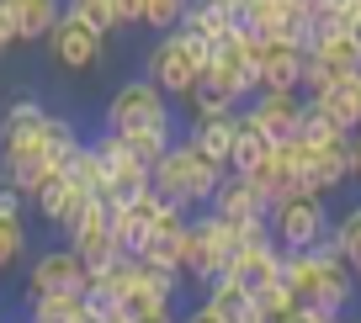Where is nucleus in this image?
Masks as SVG:
<instances>
[{"instance_id":"obj_1","label":"nucleus","mask_w":361,"mask_h":323,"mask_svg":"<svg viewBox=\"0 0 361 323\" xmlns=\"http://www.w3.org/2000/svg\"><path fill=\"white\" fill-rule=\"evenodd\" d=\"M282 281H287V291H293L298 308L329 312V318H345V312L356 308V297H361L356 270H350L329 244L282 249Z\"/></svg>"},{"instance_id":"obj_2","label":"nucleus","mask_w":361,"mask_h":323,"mask_svg":"<svg viewBox=\"0 0 361 323\" xmlns=\"http://www.w3.org/2000/svg\"><path fill=\"white\" fill-rule=\"evenodd\" d=\"M224 175H228L224 165L202 159L186 138H176V144L149 165V191H154L165 207H176V212H202L207 201H213V191H218Z\"/></svg>"},{"instance_id":"obj_3","label":"nucleus","mask_w":361,"mask_h":323,"mask_svg":"<svg viewBox=\"0 0 361 323\" xmlns=\"http://www.w3.org/2000/svg\"><path fill=\"white\" fill-rule=\"evenodd\" d=\"M234 249H239L234 223L213 217L207 207L192 212V223H186V265H180V276L192 281V286H207L213 276H224V270H228Z\"/></svg>"},{"instance_id":"obj_4","label":"nucleus","mask_w":361,"mask_h":323,"mask_svg":"<svg viewBox=\"0 0 361 323\" xmlns=\"http://www.w3.org/2000/svg\"><path fill=\"white\" fill-rule=\"evenodd\" d=\"M255 53H260V37L245 32V27H234L228 37H218L213 43V64L202 69V85H213L218 96H228L234 106H245L250 96H255Z\"/></svg>"},{"instance_id":"obj_5","label":"nucleus","mask_w":361,"mask_h":323,"mask_svg":"<svg viewBox=\"0 0 361 323\" xmlns=\"http://www.w3.org/2000/svg\"><path fill=\"white\" fill-rule=\"evenodd\" d=\"M102 127H106V133H133V127H176V101H170L159 85H149L144 75H138V80H123V85L106 96Z\"/></svg>"},{"instance_id":"obj_6","label":"nucleus","mask_w":361,"mask_h":323,"mask_svg":"<svg viewBox=\"0 0 361 323\" xmlns=\"http://www.w3.org/2000/svg\"><path fill=\"white\" fill-rule=\"evenodd\" d=\"M329 217H335L329 196H314V191L287 196V201H276V207L266 212L271 239H276L282 249H314V244H324V239H329Z\"/></svg>"},{"instance_id":"obj_7","label":"nucleus","mask_w":361,"mask_h":323,"mask_svg":"<svg viewBox=\"0 0 361 323\" xmlns=\"http://www.w3.org/2000/svg\"><path fill=\"white\" fill-rule=\"evenodd\" d=\"M64 244L80 255V265L85 270H106L123 249H117V239H112V201L106 196H90L85 207L75 212V223L64 228Z\"/></svg>"},{"instance_id":"obj_8","label":"nucleus","mask_w":361,"mask_h":323,"mask_svg":"<svg viewBox=\"0 0 361 323\" xmlns=\"http://www.w3.org/2000/svg\"><path fill=\"white\" fill-rule=\"evenodd\" d=\"M144 80L159 85L170 101H186L197 85H202V69H197V58L176 43V32H159L154 43L144 48Z\"/></svg>"},{"instance_id":"obj_9","label":"nucleus","mask_w":361,"mask_h":323,"mask_svg":"<svg viewBox=\"0 0 361 323\" xmlns=\"http://www.w3.org/2000/svg\"><path fill=\"white\" fill-rule=\"evenodd\" d=\"M239 122L266 144H287V138H298V122H303V96L298 90H255L239 106Z\"/></svg>"},{"instance_id":"obj_10","label":"nucleus","mask_w":361,"mask_h":323,"mask_svg":"<svg viewBox=\"0 0 361 323\" xmlns=\"http://www.w3.org/2000/svg\"><path fill=\"white\" fill-rule=\"evenodd\" d=\"M48 43V58H54L59 69H69V75H90V69L106 58V37L96 32V27H85L80 16H59L54 22V32L43 37Z\"/></svg>"},{"instance_id":"obj_11","label":"nucleus","mask_w":361,"mask_h":323,"mask_svg":"<svg viewBox=\"0 0 361 323\" xmlns=\"http://www.w3.org/2000/svg\"><path fill=\"white\" fill-rule=\"evenodd\" d=\"M85 281H90V270L80 265V255L69 244L37 249V255L27 260V291H22V297H37V291H69V297H80Z\"/></svg>"},{"instance_id":"obj_12","label":"nucleus","mask_w":361,"mask_h":323,"mask_svg":"<svg viewBox=\"0 0 361 323\" xmlns=\"http://www.w3.org/2000/svg\"><path fill=\"white\" fill-rule=\"evenodd\" d=\"M159 212H165V201L154 196V191H138V196L128 201H112V239L123 255H138L149 239V228L159 223Z\"/></svg>"},{"instance_id":"obj_13","label":"nucleus","mask_w":361,"mask_h":323,"mask_svg":"<svg viewBox=\"0 0 361 323\" xmlns=\"http://www.w3.org/2000/svg\"><path fill=\"white\" fill-rule=\"evenodd\" d=\"M303 48L298 43H276V37H266L255 53V85L260 90H298L303 96Z\"/></svg>"},{"instance_id":"obj_14","label":"nucleus","mask_w":361,"mask_h":323,"mask_svg":"<svg viewBox=\"0 0 361 323\" xmlns=\"http://www.w3.org/2000/svg\"><path fill=\"white\" fill-rule=\"evenodd\" d=\"M27 201H32V212L43 217L48 228H59V234H64V228L75 223V212L85 207L90 196H85V191L75 186V180H69V170L59 165V170H54V175H48V180H43V186H37V191H32Z\"/></svg>"},{"instance_id":"obj_15","label":"nucleus","mask_w":361,"mask_h":323,"mask_svg":"<svg viewBox=\"0 0 361 323\" xmlns=\"http://www.w3.org/2000/svg\"><path fill=\"white\" fill-rule=\"evenodd\" d=\"M186 223H192V212L165 207V212H159V223L149 228V239H144L138 255L154 260V265H165V270H180V265H186Z\"/></svg>"},{"instance_id":"obj_16","label":"nucleus","mask_w":361,"mask_h":323,"mask_svg":"<svg viewBox=\"0 0 361 323\" xmlns=\"http://www.w3.org/2000/svg\"><path fill=\"white\" fill-rule=\"evenodd\" d=\"M207 212L239 228V223H260V217H266V201L250 191L245 175H234V170H228V175L218 180V191H213V201H207Z\"/></svg>"},{"instance_id":"obj_17","label":"nucleus","mask_w":361,"mask_h":323,"mask_svg":"<svg viewBox=\"0 0 361 323\" xmlns=\"http://www.w3.org/2000/svg\"><path fill=\"white\" fill-rule=\"evenodd\" d=\"M350 180V138L345 144H329V148H308V165H303V191L314 196H329Z\"/></svg>"},{"instance_id":"obj_18","label":"nucleus","mask_w":361,"mask_h":323,"mask_svg":"<svg viewBox=\"0 0 361 323\" xmlns=\"http://www.w3.org/2000/svg\"><path fill=\"white\" fill-rule=\"evenodd\" d=\"M186 144L197 148L202 159H213V165H234V144H239V112L234 117H213V122H186Z\"/></svg>"},{"instance_id":"obj_19","label":"nucleus","mask_w":361,"mask_h":323,"mask_svg":"<svg viewBox=\"0 0 361 323\" xmlns=\"http://www.w3.org/2000/svg\"><path fill=\"white\" fill-rule=\"evenodd\" d=\"M228 276L239 281V286H266V281L282 276V244L276 239H266V244H239L234 260H228Z\"/></svg>"},{"instance_id":"obj_20","label":"nucleus","mask_w":361,"mask_h":323,"mask_svg":"<svg viewBox=\"0 0 361 323\" xmlns=\"http://www.w3.org/2000/svg\"><path fill=\"white\" fill-rule=\"evenodd\" d=\"M197 291H202V302H207L224 323H255V291L239 286L228 270H224V276H213L207 286H197Z\"/></svg>"},{"instance_id":"obj_21","label":"nucleus","mask_w":361,"mask_h":323,"mask_svg":"<svg viewBox=\"0 0 361 323\" xmlns=\"http://www.w3.org/2000/svg\"><path fill=\"white\" fill-rule=\"evenodd\" d=\"M11 11V27H16V48L22 43H43L54 32V22L64 16V0H0Z\"/></svg>"},{"instance_id":"obj_22","label":"nucleus","mask_w":361,"mask_h":323,"mask_svg":"<svg viewBox=\"0 0 361 323\" xmlns=\"http://www.w3.org/2000/svg\"><path fill=\"white\" fill-rule=\"evenodd\" d=\"M324 244L335 249L350 270L361 265V201H345V207L329 217V239H324Z\"/></svg>"},{"instance_id":"obj_23","label":"nucleus","mask_w":361,"mask_h":323,"mask_svg":"<svg viewBox=\"0 0 361 323\" xmlns=\"http://www.w3.org/2000/svg\"><path fill=\"white\" fill-rule=\"evenodd\" d=\"M43 117H48V106L37 96H11L6 106H0V148L16 144V138H27V133H37Z\"/></svg>"},{"instance_id":"obj_24","label":"nucleus","mask_w":361,"mask_h":323,"mask_svg":"<svg viewBox=\"0 0 361 323\" xmlns=\"http://www.w3.org/2000/svg\"><path fill=\"white\" fill-rule=\"evenodd\" d=\"M308 58H319L329 75H350V69H361V53H356L350 27H345V32H329V37H314V43H308Z\"/></svg>"},{"instance_id":"obj_25","label":"nucleus","mask_w":361,"mask_h":323,"mask_svg":"<svg viewBox=\"0 0 361 323\" xmlns=\"http://www.w3.org/2000/svg\"><path fill=\"white\" fill-rule=\"evenodd\" d=\"M27 318H37V323H90V312L69 291H37V297H27Z\"/></svg>"},{"instance_id":"obj_26","label":"nucleus","mask_w":361,"mask_h":323,"mask_svg":"<svg viewBox=\"0 0 361 323\" xmlns=\"http://www.w3.org/2000/svg\"><path fill=\"white\" fill-rule=\"evenodd\" d=\"M64 170H69V180H75L85 196H106V159L96 154V144H90V138L75 148V154H69Z\"/></svg>"},{"instance_id":"obj_27","label":"nucleus","mask_w":361,"mask_h":323,"mask_svg":"<svg viewBox=\"0 0 361 323\" xmlns=\"http://www.w3.org/2000/svg\"><path fill=\"white\" fill-rule=\"evenodd\" d=\"M298 138H303L308 148H329V144H345V127L335 122V117L324 112V106H314V101H303V122H298Z\"/></svg>"},{"instance_id":"obj_28","label":"nucleus","mask_w":361,"mask_h":323,"mask_svg":"<svg viewBox=\"0 0 361 323\" xmlns=\"http://www.w3.org/2000/svg\"><path fill=\"white\" fill-rule=\"evenodd\" d=\"M176 138H180L176 127H133V133H117V144H123L128 154L138 159V165H154V159L165 154Z\"/></svg>"},{"instance_id":"obj_29","label":"nucleus","mask_w":361,"mask_h":323,"mask_svg":"<svg viewBox=\"0 0 361 323\" xmlns=\"http://www.w3.org/2000/svg\"><path fill=\"white\" fill-rule=\"evenodd\" d=\"M27 249H32L27 217H0V276H11V270L27 260Z\"/></svg>"},{"instance_id":"obj_30","label":"nucleus","mask_w":361,"mask_h":323,"mask_svg":"<svg viewBox=\"0 0 361 323\" xmlns=\"http://www.w3.org/2000/svg\"><path fill=\"white\" fill-rule=\"evenodd\" d=\"M293 308H298V302H293V291H287L282 276L266 281V286H255V318H260V323H282Z\"/></svg>"},{"instance_id":"obj_31","label":"nucleus","mask_w":361,"mask_h":323,"mask_svg":"<svg viewBox=\"0 0 361 323\" xmlns=\"http://www.w3.org/2000/svg\"><path fill=\"white\" fill-rule=\"evenodd\" d=\"M239 106L228 96H218L213 85H197L192 96H186V122H213V117H234Z\"/></svg>"},{"instance_id":"obj_32","label":"nucleus","mask_w":361,"mask_h":323,"mask_svg":"<svg viewBox=\"0 0 361 323\" xmlns=\"http://www.w3.org/2000/svg\"><path fill=\"white\" fill-rule=\"evenodd\" d=\"M192 11V0H144V27L149 32H176Z\"/></svg>"},{"instance_id":"obj_33","label":"nucleus","mask_w":361,"mask_h":323,"mask_svg":"<svg viewBox=\"0 0 361 323\" xmlns=\"http://www.w3.org/2000/svg\"><path fill=\"white\" fill-rule=\"evenodd\" d=\"M64 11L80 16L85 27H96L102 37H117V16H112V0H64Z\"/></svg>"},{"instance_id":"obj_34","label":"nucleus","mask_w":361,"mask_h":323,"mask_svg":"<svg viewBox=\"0 0 361 323\" xmlns=\"http://www.w3.org/2000/svg\"><path fill=\"white\" fill-rule=\"evenodd\" d=\"M112 16L117 32H133V27H144V0H112Z\"/></svg>"},{"instance_id":"obj_35","label":"nucleus","mask_w":361,"mask_h":323,"mask_svg":"<svg viewBox=\"0 0 361 323\" xmlns=\"http://www.w3.org/2000/svg\"><path fill=\"white\" fill-rule=\"evenodd\" d=\"M27 212H32V201H27L22 191L0 186V217H27Z\"/></svg>"},{"instance_id":"obj_36","label":"nucleus","mask_w":361,"mask_h":323,"mask_svg":"<svg viewBox=\"0 0 361 323\" xmlns=\"http://www.w3.org/2000/svg\"><path fill=\"white\" fill-rule=\"evenodd\" d=\"M176 323H224V318H218V312H213V308H207V302H202V297H197V302H192V308H186V312H180V318H176Z\"/></svg>"},{"instance_id":"obj_37","label":"nucleus","mask_w":361,"mask_h":323,"mask_svg":"<svg viewBox=\"0 0 361 323\" xmlns=\"http://www.w3.org/2000/svg\"><path fill=\"white\" fill-rule=\"evenodd\" d=\"M350 180L361 186V133H350Z\"/></svg>"},{"instance_id":"obj_38","label":"nucleus","mask_w":361,"mask_h":323,"mask_svg":"<svg viewBox=\"0 0 361 323\" xmlns=\"http://www.w3.org/2000/svg\"><path fill=\"white\" fill-rule=\"evenodd\" d=\"M282 6H287V11H298V16H308V22H314V6H319V0H282Z\"/></svg>"},{"instance_id":"obj_39","label":"nucleus","mask_w":361,"mask_h":323,"mask_svg":"<svg viewBox=\"0 0 361 323\" xmlns=\"http://www.w3.org/2000/svg\"><path fill=\"white\" fill-rule=\"evenodd\" d=\"M138 323H176V308H170V312H154V318H138Z\"/></svg>"},{"instance_id":"obj_40","label":"nucleus","mask_w":361,"mask_h":323,"mask_svg":"<svg viewBox=\"0 0 361 323\" xmlns=\"http://www.w3.org/2000/svg\"><path fill=\"white\" fill-rule=\"evenodd\" d=\"M340 323H361V312H345V318H340Z\"/></svg>"},{"instance_id":"obj_41","label":"nucleus","mask_w":361,"mask_h":323,"mask_svg":"<svg viewBox=\"0 0 361 323\" xmlns=\"http://www.w3.org/2000/svg\"><path fill=\"white\" fill-rule=\"evenodd\" d=\"M356 286H361V265H356Z\"/></svg>"},{"instance_id":"obj_42","label":"nucleus","mask_w":361,"mask_h":323,"mask_svg":"<svg viewBox=\"0 0 361 323\" xmlns=\"http://www.w3.org/2000/svg\"><path fill=\"white\" fill-rule=\"evenodd\" d=\"M0 53H6V37H0Z\"/></svg>"},{"instance_id":"obj_43","label":"nucleus","mask_w":361,"mask_h":323,"mask_svg":"<svg viewBox=\"0 0 361 323\" xmlns=\"http://www.w3.org/2000/svg\"><path fill=\"white\" fill-rule=\"evenodd\" d=\"M22 323H37V318H22Z\"/></svg>"},{"instance_id":"obj_44","label":"nucleus","mask_w":361,"mask_h":323,"mask_svg":"<svg viewBox=\"0 0 361 323\" xmlns=\"http://www.w3.org/2000/svg\"><path fill=\"white\" fill-rule=\"evenodd\" d=\"M0 186H6V175H0Z\"/></svg>"},{"instance_id":"obj_45","label":"nucleus","mask_w":361,"mask_h":323,"mask_svg":"<svg viewBox=\"0 0 361 323\" xmlns=\"http://www.w3.org/2000/svg\"><path fill=\"white\" fill-rule=\"evenodd\" d=\"M356 133H361V127H356Z\"/></svg>"},{"instance_id":"obj_46","label":"nucleus","mask_w":361,"mask_h":323,"mask_svg":"<svg viewBox=\"0 0 361 323\" xmlns=\"http://www.w3.org/2000/svg\"><path fill=\"white\" fill-rule=\"evenodd\" d=\"M245 6H250V0H245Z\"/></svg>"},{"instance_id":"obj_47","label":"nucleus","mask_w":361,"mask_h":323,"mask_svg":"<svg viewBox=\"0 0 361 323\" xmlns=\"http://www.w3.org/2000/svg\"><path fill=\"white\" fill-rule=\"evenodd\" d=\"M0 323H6V318H0Z\"/></svg>"}]
</instances>
